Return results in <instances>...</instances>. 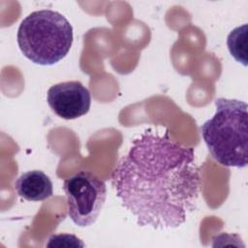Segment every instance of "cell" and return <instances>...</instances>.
<instances>
[{
  "mask_svg": "<svg viewBox=\"0 0 248 248\" xmlns=\"http://www.w3.org/2000/svg\"><path fill=\"white\" fill-rule=\"evenodd\" d=\"M111 184L139 226L178 228L196 209L200 195L195 151L172 140L168 131L148 128L118 161Z\"/></svg>",
  "mask_w": 248,
  "mask_h": 248,
  "instance_id": "6da1fadb",
  "label": "cell"
},
{
  "mask_svg": "<svg viewBox=\"0 0 248 248\" xmlns=\"http://www.w3.org/2000/svg\"><path fill=\"white\" fill-rule=\"evenodd\" d=\"M215 113L201 127L211 156L222 166L244 168L248 160L247 104L236 99L217 98Z\"/></svg>",
  "mask_w": 248,
  "mask_h": 248,
  "instance_id": "7a4b0ae2",
  "label": "cell"
},
{
  "mask_svg": "<svg viewBox=\"0 0 248 248\" xmlns=\"http://www.w3.org/2000/svg\"><path fill=\"white\" fill-rule=\"evenodd\" d=\"M17 45L31 62L49 66L62 60L70 51L73 26L60 13L48 9L35 11L20 22Z\"/></svg>",
  "mask_w": 248,
  "mask_h": 248,
  "instance_id": "3957f363",
  "label": "cell"
},
{
  "mask_svg": "<svg viewBox=\"0 0 248 248\" xmlns=\"http://www.w3.org/2000/svg\"><path fill=\"white\" fill-rule=\"evenodd\" d=\"M63 189L67 198L70 219L78 227L93 225L107 198L104 180L90 171L80 170L65 179Z\"/></svg>",
  "mask_w": 248,
  "mask_h": 248,
  "instance_id": "277c9868",
  "label": "cell"
},
{
  "mask_svg": "<svg viewBox=\"0 0 248 248\" xmlns=\"http://www.w3.org/2000/svg\"><path fill=\"white\" fill-rule=\"evenodd\" d=\"M46 102L52 111L67 120L86 114L91 106V94L80 81L70 80L50 86Z\"/></svg>",
  "mask_w": 248,
  "mask_h": 248,
  "instance_id": "5b68a950",
  "label": "cell"
},
{
  "mask_svg": "<svg viewBox=\"0 0 248 248\" xmlns=\"http://www.w3.org/2000/svg\"><path fill=\"white\" fill-rule=\"evenodd\" d=\"M14 186L17 195L29 202H42L53 194L50 178L40 170L23 172L16 180Z\"/></svg>",
  "mask_w": 248,
  "mask_h": 248,
  "instance_id": "8992f818",
  "label": "cell"
},
{
  "mask_svg": "<svg viewBox=\"0 0 248 248\" xmlns=\"http://www.w3.org/2000/svg\"><path fill=\"white\" fill-rule=\"evenodd\" d=\"M227 45L232 56L239 63L247 66V24L238 26L231 31Z\"/></svg>",
  "mask_w": 248,
  "mask_h": 248,
  "instance_id": "52a82bcc",
  "label": "cell"
},
{
  "mask_svg": "<svg viewBox=\"0 0 248 248\" xmlns=\"http://www.w3.org/2000/svg\"><path fill=\"white\" fill-rule=\"evenodd\" d=\"M47 247H84V243L76 235L70 233L53 234L48 238Z\"/></svg>",
  "mask_w": 248,
  "mask_h": 248,
  "instance_id": "ba28073f",
  "label": "cell"
}]
</instances>
